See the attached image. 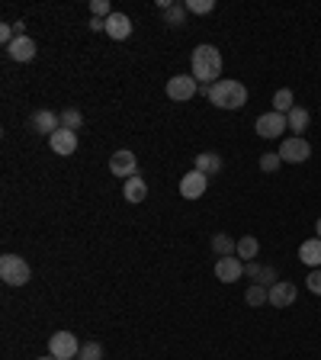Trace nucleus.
I'll list each match as a JSON object with an SVG mask.
<instances>
[{"label":"nucleus","instance_id":"obj_1","mask_svg":"<svg viewBox=\"0 0 321 360\" xmlns=\"http://www.w3.org/2000/svg\"><path fill=\"white\" fill-rule=\"evenodd\" d=\"M190 61H193V77L200 84L222 81V52L215 46H196Z\"/></svg>","mask_w":321,"mask_h":360},{"label":"nucleus","instance_id":"obj_2","mask_svg":"<svg viewBox=\"0 0 321 360\" xmlns=\"http://www.w3.org/2000/svg\"><path fill=\"white\" fill-rule=\"evenodd\" d=\"M209 103L219 106V110H241L248 103V87L241 81H231V77H222L209 87Z\"/></svg>","mask_w":321,"mask_h":360},{"label":"nucleus","instance_id":"obj_3","mask_svg":"<svg viewBox=\"0 0 321 360\" xmlns=\"http://www.w3.org/2000/svg\"><path fill=\"white\" fill-rule=\"evenodd\" d=\"M29 277H32V270H29V264L19 254H3L0 258V280L7 287H26Z\"/></svg>","mask_w":321,"mask_h":360},{"label":"nucleus","instance_id":"obj_4","mask_svg":"<svg viewBox=\"0 0 321 360\" xmlns=\"http://www.w3.org/2000/svg\"><path fill=\"white\" fill-rule=\"evenodd\" d=\"M48 354L55 360H77L81 354V341H77V334L71 332H55L48 338Z\"/></svg>","mask_w":321,"mask_h":360},{"label":"nucleus","instance_id":"obj_5","mask_svg":"<svg viewBox=\"0 0 321 360\" xmlns=\"http://www.w3.org/2000/svg\"><path fill=\"white\" fill-rule=\"evenodd\" d=\"M200 91V81L193 77V74H174L171 81H167V97L174 103H184V100H193Z\"/></svg>","mask_w":321,"mask_h":360},{"label":"nucleus","instance_id":"obj_6","mask_svg":"<svg viewBox=\"0 0 321 360\" xmlns=\"http://www.w3.org/2000/svg\"><path fill=\"white\" fill-rule=\"evenodd\" d=\"M280 158L289 161V164H302V161L312 158V145H309L302 135H289V139H283V145H280Z\"/></svg>","mask_w":321,"mask_h":360},{"label":"nucleus","instance_id":"obj_7","mask_svg":"<svg viewBox=\"0 0 321 360\" xmlns=\"http://www.w3.org/2000/svg\"><path fill=\"white\" fill-rule=\"evenodd\" d=\"M257 135H260V139H280V135H283L286 129H289V122H286V116L283 113H264V116H260V120H257Z\"/></svg>","mask_w":321,"mask_h":360},{"label":"nucleus","instance_id":"obj_8","mask_svg":"<svg viewBox=\"0 0 321 360\" xmlns=\"http://www.w3.org/2000/svg\"><path fill=\"white\" fill-rule=\"evenodd\" d=\"M110 171L119 180H128V177H135L138 174V158L128 151V148H122V151H116V155L110 158Z\"/></svg>","mask_w":321,"mask_h":360},{"label":"nucleus","instance_id":"obj_9","mask_svg":"<svg viewBox=\"0 0 321 360\" xmlns=\"http://www.w3.org/2000/svg\"><path fill=\"white\" fill-rule=\"evenodd\" d=\"M206 187H209V177L200 174L196 167H193L190 174L180 177V196H184V200H200V196L206 193Z\"/></svg>","mask_w":321,"mask_h":360},{"label":"nucleus","instance_id":"obj_10","mask_svg":"<svg viewBox=\"0 0 321 360\" xmlns=\"http://www.w3.org/2000/svg\"><path fill=\"white\" fill-rule=\"evenodd\" d=\"M295 296H299V290H295L293 280H276L273 287H270V305H276V309H286V305L295 303Z\"/></svg>","mask_w":321,"mask_h":360},{"label":"nucleus","instance_id":"obj_11","mask_svg":"<svg viewBox=\"0 0 321 360\" xmlns=\"http://www.w3.org/2000/svg\"><path fill=\"white\" fill-rule=\"evenodd\" d=\"M29 126H32L39 135H48V139H52V135L61 129V116H58V113H52V110H39V113H32Z\"/></svg>","mask_w":321,"mask_h":360},{"label":"nucleus","instance_id":"obj_12","mask_svg":"<svg viewBox=\"0 0 321 360\" xmlns=\"http://www.w3.org/2000/svg\"><path fill=\"white\" fill-rule=\"evenodd\" d=\"M241 274H244L241 258H219V260H215V277H219L222 283H235Z\"/></svg>","mask_w":321,"mask_h":360},{"label":"nucleus","instance_id":"obj_13","mask_svg":"<svg viewBox=\"0 0 321 360\" xmlns=\"http://www.w3.org/2000/svg\"><path fill=\"white\" fill-rule=\"evenodd\" d=\"M48 145H52V151H55V155H74V151H77V132L58 129L55 135L48 139Z\"/></svg>","mask_w":321,"mask_h":360},{"label":"nucleus","instance_id":"obj_14","mask_svg":"<svg viewBox=\"0 0 321 360\" xmlns=\"http://www.w3.org/2000/svg\"><path fill=\"white\" fill-rule=\"evenodd\" d=\"M7 55L13 58V61H32V58H36V42H32L29 36H17L13 42H10Z\"/></svg>","mask_w":321,"mask_h":360},{"label":"nucleus","instance_id":"obj_15","mask_svg":"<svg viewBox=\"0 0 321 360\" xmlns=\"http://www.w3.org/2000/svg\"><path fill=\"white\" fill-rule=\"evenodd\" d=\"M106 36L116 39V42L128 39V36H132V19H128L126 13H113V17L106 19Z\"/></svg>","mask_w":321,"mask_h":360},{"label":"nucleus","instance_id":"obj_16","mask_svg":"<svg viewBox=\"0 0 321 360\" xmlns=\"http://www.w3.org/2000/svg\"><path fill=\"white\" fill-rule=\"evenodd\" d=\"M299 258H302V264H309L312 270L321 267V238H318V235L299 245Z\"/></svg>","mask_w":321,"mask_h":360},{"label":"nucleus","instance_id":"obj_17","mask_svg":"<svg viewBox=\"0 0 321 360\" xmlns=\"http://www.w3.org/2000/svg\"><path fill=\"white\" fill-rule=\"evenodd\" d=\"M122 196H126L128 203H142V200H145L148 196V180L145 177H128L126 180V187H122Z\"/></svg>","mask_w":321,"mask_h":360},{"label":"nucleus","instance_id":"obj_18","mask_svg":"<svg viewBox=\"0 0 321 360\" xmlns=\"http://www.w3.org/2000/svg\"><path fill=\"white\" fill-rule=\"evenodd\" d=\"M196 171L206 174V177L219 174V171H222V155H219V151H202V155H196Z\"/></svg>","mask_w":321,"mask_h":360},{"label":"nucleus","instance_id":"obj_19","mask_svg":"<svg viewBox=\"0 0 321 360\" xmlns=\"http://www.w3.org/2000/svg\"><path fill=\"white\" fill-rule=\"evenodd\" d=\"M286 122H289V129H293L295 135H302V132L309 129L312 116H309V110H305V106H293V110L286 113Z\"/></svg>","mask_w":321,"mask_h":360},{"label":"nucleus","instance_id":"obj_20","mask_svg":"<svg viewBox=\"0 0 321 360\" xmlns=\"http://www.w3.org/2000/svg\"><path fill=\"white\" fill-rule=\"evenodd\" d=\"M244 270L251 274V283H260V287H273V283H276V270L260 267V264H254V260H251Z\"/></svg>","mask_w":321,"mask_h":360},{"label":"nucleus","instance_id":"obj_21","mask_svg":"<svg viewBox=\"0 0 321 360\" xmlns=\"http://www.w3.org/2000/svg\"><path fill=\"white\" fill-rule=\"evenodd\" d=\"M212 251H215L219 258H235V251H238V241L228 238L225 231H219V235L212 238Z\"/></svg>","mask_w":321,"mask_h":360},{"label":"nucleus","instance_id":"obj_22","mask_svg":"<svg viewBox=\"0 0 321 360\" xmlns=\"http://www.w3.org/2000/svg\"><path fill=\"white\" fill-rule=\"evenodd\" d=\"M257 251H260V241L254 238V235H244V238H238V251H235V258H244V260H254Z\"/></svg>","mask_w":321,"mask_h":360},{"label":"nucleus","instance_id":"obj_23","mask_svg":"<svg viewBox=\"0 0 321 360\" xmlns=\"http://www.w3.org/2000/svg\"><path fill=\"white\" fill-rule=\"evenodd\" d=\"M161 13H164V23H167V26H174V29L186 23V3H171V7L161 10Z\"/></svg>","mask_w":321,"mask_h":360},{"label":"nucleus","instance_id":"obj_24","mask_svg":"<svg viewBox=\"0 0 321 360\" xmlns=\"http://www.w3.org/2000/svg\"><path fill=\"white\" fill-rule=\"evenodd\" d=\"M61 116V129H71V132H77L84 126V113L77 110V106H68V110H61L58 113Z\"/></svg>","mask_w":321,"mask_h":360},{"label":"nucleus","instance_id":"obj_25","mask_svg":"<svg viewBox=\"0 0 321 360\" xmlns=\"http://www.w3.org/2000/svg\"><path fill=\"white\" fill-rule=\"evenodd\" d=\"M244 303H248V305H264V303H270V290L260 287V283H251L248 293H244Z\"/></svg>","mask_w":321,"mask_h":360},{"label":"nucleus","instance_id":"obj_26","mask_svg":"<svg viewBox=\"0 0 321 360\" xmlns=\"http://www.w3.org/2000/svg\"><path fill=\"white\" fill-rule=\"evenodd\" d=\"M293 106H295V103H293V91H289V87H283V91L273 93V113H283V116H286Z\"/></svg>","mask_w":321,"mask_h":360},{"label":"nucleus","instance_id":"obj_27","mask_svg":"<svg viewBox=\"0 0 321 360\" xmlns=\"http://www.w3.org/2000/svg\"><path fill=\"white\" fill-rule=\"evenodd\" d=\"M77 360H103V348L97 341H84L81 344V354H77Z\"/></svg>","mask_w":321,"mask_h":360},{"label":"nucleus","instance_id":"obj_28","mask_svg":"<svg viewBox=\"0 0 321 360\" xmlns=\"http://www.w3.org/2000/svg\"><path fill=\"white\" fill-rule=\"evenodd\" d=\"M280 164H283V158L276 155V151H264L260 155V171H266V174H273Z\"/></svg>","mask_w":321,"mask_h":360},{"label":"nucleus","instance_id":"obj_29","mask_svg":"<svg viewBox=\"0 0 321 360\" xmlns=\"http://www.w3.org/2000/svg\"><path fill=\"white\" fill-rule=\"evenodd\" d=\"M90 13L97 19H110L113 17V3L110 0H90Z\"/></svg>","mask_w":321,"mask_h":360},{"label":"nucleus","instance_id":"obj_30","mask_svg":"<svg viewBox=\"0 0 321 360\" xmlns=\"http://www.w3.org/2000/svg\"><path fill=\"white\" fill-rule=\"evenodd\" d=\"M215 10V0H186V13H212Z\"/></svg>","mask_w":321,"mask_h":360},{"label":"nucleus","instance_id":"obj_31","mask_svg":"<svg viewBox=\"0 0 321 360\" xmlns=\"http://www.w3.org/2000/svg\"><path fill=\"white\" fill-rule=\"evenodd\" d=\"M305 287L312 290L315 296H321V267H315L312 274H309V277H305Z\"/></svg>","mask_w":321,"mask_h":360},{"label":"nucleus","instance_id":"obj_32","mask_svg":"<svg viewBox=\"0 0 321 360\" xmlns=\"http://www.w3.org/2000/svg\"><path fill=\"white\" fill-rule=\"evenodd\" d=\"M17 39V29H13V23H3L0 26V42H3V48H10V42Z\"/></svg>","mask_w":321,"mask_h":360},{"label":"nucleus","instance_id":"obj_33","mask_svg":"<svg viewBox=\"0 0 321 360\" xmlns=\"http://www.w3.org/2000/svg\"><path fill=\"white\" fill-rule=\"evenodd\" d=\"M90 29H93V32H106V19H97V17H93V19H90Z\"/></svg>","mask_w":321,"mask_h":360},{"label":"nucleus","instance_id":"obj_34","mask_svg":"<svg viewBox=\"0 0 321 360\" xmlns=\"http://www.w3.org/2000/svg\"><path fill=\"white\" fill-rule=\"evenodd\" d=\"M315 231H318V238H321V219H318V222H315Z\"/></svg>","mask_w":321,"mask_h":360},{"label":"nucleus","instance_id":"obj_35","mask_svg":"<svg viewBox=\"0 0 321 360\" xmlns=\"http://www.w3.org/2000/svg\"><path fill=\"white\" fill-rule=\"evenodd\" d=\"M39 360H55V357H52V354H48V357H39Z\"/></svg>","mask_w":321,"mask_h":360}]
</instances>
